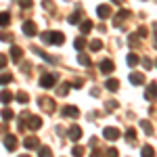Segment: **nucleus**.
I'll return each instance as SVG.
<instances>
[{
	"label": "nucleus",
	"mask_w": 157,
	"mask_h": 157,
	"mask_svg": "<svg viewBox=\"0 0 157 157\" xmlns=\"http://www.w3.org/2000/svg\"><path fill=\"white\" fill-rule=\"evenodd\" d=\"M40 38H42V42H44V44H52V32H42Z\"/></svg>",
	"instance_id": "nucleus-26"
},
{
	"label": "nucleus",
	"mask_w": 157,
	"mask_h": 157,
	"mask_svg": "<svg viewBox=\"0 0 157 157\" xmlns=\"http://www.w3.org/2000/svg\"><path fill=\"white\" fill-rule=\"evenodd\" d=\"M0 101H2L4 105H9V103L13 101V94L9 92V90H2V92H0Z\"/></svg>",
	"instance_id": "nucleus-20"
},
{
	"label": "nucleus",
	"mask_w": 157,
	"mask_h": 157,
	"mask_svg": "<svg viewBox=\"0 0 157 157\" xmlns=\"http://www.w3.org/2000/svg\"><path fill=\"white\" fill-rule=\"evenodd\" d=\"M126 138H128V140H134V138H136V130H134V128H128V130H126Z\"/></svg>",
	"instance_id": "nucleus-35"
},
{
	"label": "nucleus",
	"mask_w": 157,
	"mask_h": 157,
	"mask_svg": "<svg viewBox=\"0 0 157 157\" xmlns=\"http://www.w3.org/2000/svg\"><path fill=\"white\" fill-rule=\"evenodd\" d=\"M71 155H73V157H82V155H84V147L75 145V147L71 149Z\"/></svg>",
	"instance_id": "nucleus-32"
},
{
	"label": "nucleus",
	"mask_w": 157,
	"mask_h": 157,
	"mask_svg": "<svg viewBox=\"0 0 157 157\" xmlns=\"http://www.w3.org/2000/svg\"><path fill=\"white\" fill-rule=\"evenodd\" d=\"M140 128L145 130V134H153V126H151V121H149V120L140 121Z\"/></svg>",
	"instance_id": "nucleus-23"
},
{
	"label": "nucleus",
	"mask_w": 157,
	"mask_h": 157,
	"mask_svg": "<svg viewBox=\"0 0 157 157\" xmlns=\"http://www.w3.org/2000/svg\"><path fill=\"white\" fill-rule=\"evenodd\" d=\"M65 42V36L61 34V32H52V44H57V46H61Z\"/></svg>",
	"instance_id": "nucleus-18"
},
{
	"label": "nucleus",
	"mask_w": 157,
	"mask_h": 157,
	"mask_svg": "<svg viewBox=\"0 0 157 157\" xmlns=\"http://www.w3.org/2000/svg\"><path fill=\"white\" fill-rule=\"evenodd\" d=\"M101 48H103V42L101 40H90V50L92 52H98Z\"/></svg>",
	"instance_id": "nucleus-25"
},
{
	"label": "nucleus",
	"mask_w": 157,
	"mask_h": 157,
	"mask_svg": "<svg viewBox=\"0 0 157 157\" xmlns=\"http://www.w3.org/2000/svg\"><path fill=\"white\" fill-rule=\"evenodd\" d=\"M69 88H71V84H69V82H65V84H61V88H59V97H67V92H69Z\"/></svg>",
	"instance_id": "nucleus-28"
},
{
	"label": "nucleus",
	"mask_w": 157,
	"mask_h": 157,
	"mask_svg": "<svg viewBox=\"0 0 157 157\" xmlns=\"http://www.w3.org/2000/svg\"><path fill=\"white\" fill-rule=\"evenodd\" d=\"M25 120H27V128L29 130H40L42 128V117H38V115H27Z\"/></svg>",
	"instance_id": "nucleus-2"
},
{
	"label": "nucleus",
	"mask_w": 157,
	"mask_h": 157,
	"mask_svg": "<svg viewBox=\"0 0 157 157\" xmlns=\"http://www.w3.org/2000/svg\"><path fill=\"white\" fill-rule=\"evenodd\" d=\"M23 34H25V36H29V38L36 36V34H38V25L34 23V21H25V23H23Z\"/></svg>",
	"instance_id": "nucleus-5"
},
{
	"label": "nucleus",
	"mask_w": 157,
	"mask_h": 157,
	"mask_svg": "<svg viewBox=\"0 0 157 157\" xmlns=\"http://www.w3.org/2000/svg\"><path fill=\"white\" fill-rule=\"evenodd\" d=\"M78 63H80V65H90V57H88V55H84V52H80V55H78Z\"/></svg>",
	"instance_id": "nucleus-27"
},
{
	"label": "nucleus",
	"mask_w": 157,
	"mask_h": 157,
	"mask_svg": "<svg viewBox=\"0 0 157 157\" xmlns=\"http://www.w3.org/2000/svg\"><path fill=\"white\" fill-rule=\"evenodd\" d=\"M107 157H120V153H117V149H113V147H111V149L107 151Z\"/></svg>",
	"instance_id": "nucleus-39"
},
{
	"label": "nucleus",
	"mask_w": 157,
	"mask_h": 157,
	"mask_svg": "<svg viewBox=\"0 0 157 157\" xmlns=\"http://www.w3.org/2000/svg\"><path fill=\"white\" fill-rule=\"evenodd\" d=\"M19 157H29V155H27V153H23V155H19Z\"/></svg>",
	"instance_id": "nucleus-44"
},
{
	"label": "nucleus",
	"mask_w": 157,
	"mask_h": 157,
	"mask_svg": "<svg viewBox=\"0 0 157 157\" xmlns=\"http://www.w3.org/2000/svg\"><path fill=\"white\" fill-rule=\"evenodd\" d=\"M17 101H19V103H27V101H29V97H27V94H25V92H19V94H17Z\"/></svg>",
	"instance_id": "nucleus-37"
},
{
	"label": "nucleus",
	"mask_w": 157,
	"mask_h": 157,
	"mask_svg": "<svg viewBox=\"0 0 157 157\" xmlns=\"http://www.w3.org/2000/svg\"><path fill=\"white\" fill-rule=\"evenodd\" d=\"M55 82H57L55 73H42V78H40V86L42 88H50V86H55Z\"/></svg>",
	"instance_id": "nucleus-1"
},
{
	"label": "nucleus",
	"mask_w": 157,
	"mask_h": 157,
	"mask_svg": "<svg viewBox=\"0 0 157 157\" xmlns=\"http://www.w3.org/2000/svg\"><path fill=\"white\" fill-rule=\"evenodd\" d=\"M130 84L143 86V84H145V75H143V73H130Z\"/></svg>",
	"instance_id": "nucleus-12"
},
{
	"label": "nucleus",
	"mask_w": 157,
	"mask_h": 157,
	"mask_svg": "<svg viewBox=\"0 0 157 157\" xmlns=\"http://www.w3.org/2000/svg\"><path fill=\"white\" fill-rule=\"evenodd\" d=\"M140 63H143V67H145V69H151V67H153V61H151V59H147V57H145L143 61H140Z\"/></svg>",
	"instance_id": "nucleus-38"
},
{
	"label": "nucleus",
	"mask_w": 157,
	"mask_h": 157,
	"mask_svg": "<svg viewBox=\"0 0 157 157\" xmlns=\"http://www.w3.org/2000/svg\"><path fill=\"white\" fill-rule=\"evenodd\" d=\"M128 44L134 48V46L138 44V36H136V34H130V38H128Z\"/></svg>",
	"instance_id": "nucleus-34"
},
{
	"label": "nucleus",
	"mask_w": 157,
	"mask_h": 157,
	"mask_svg": "<svg viewBox=\"0 0 157 157\" xmlns=\"http://www.w3.org/2000/svg\"><path fill=\"white\" fill-rule=\"evenodd\" d=\"M38 157H52V151H50V147H42V149L38 151Z\"/></svg>",
	"instance_id": "nucleus-29"
},
{
	"label": "nucleus",
	"mask_w": 157,
	"mask_h": 157,
	"mask_svg": "<svg viewBox=\"0 0 157 157\" xmlns=\"http://www.w3.org/2000/svg\"><path fill=\"white\" fill-rule=\"evenodd\" d=\"M155 27H157V23H155Z\"/></svg>",
	"instance_id": "nucleus-46"
},
{
	"label": "nucleus",
	"mask_w": 157,
	"mask_h": 157,
	"mask_svg": "<svg viewBox=\"0 0 157 157\" xmlns=\"http://www.w3.org/2000/svg\"><path fill=\"white\" fill-rule=\"evenodd\" d=\"M61 113H63L65 117H78V115H80V109L75 107V105H65Z\"/></svg>",
	"instance_id": "nucleus-6"
},
{
	"label": "nucleus",
	"mask_w": 157,
	"mask_h": 157,
	"mask_svg": "<svg viewBox=\"0 0 157 157\" xmlns=\"http://www.w3.org/2000/svg\"><path fill=\"white\" fill-rule=\"evenodd\" d=\"M80 19H82V9L78 6V9H75V11L69 15V19H67V21H69L71 25H75V23H80Z\"/></svg>",
	"instance_id": "nucleus-13"
},
{
	"label": "nucleus",
	"mask_w": 157,
	"mask_h": 157,
	"mask_svg": "<svg viewBox=\"0 0 157 157\" xmlns=\"http://www.w3.org/2000/svg\"><path fill=\"white\" fill-rule=\"evenodd\" d=\"M97 15L101 17V19H107V17H111V6H107V4H101V6H97Z\"/></svg>",
	"instance_id": "nucleus-9"
},
{
	"label": "nucleus",
	"mask_w": 157,
	"mask_h": 157,
	"mask_svg": "<svg viewBox=\"0 0 157 157\" xmlns=\"http://www.w3.org/2000/svg\"><path fill=\"white\" fill-rule=\"evenodd\" d=\"M153 97H157V82H151V84L147 86V92H145L147 101H153Z\"/></svg>",
	"instance_id": "nucleus-8"
},
{
	"label": "nucleus",
	"mask_w": 157,
	"mask_h": 157,
	"mask_svg": "<svg viewBox=\"0 0 157 157\" xmlns=\"http://www.w3.org/2000/svg\"><path fill=\"white\" fill-rule=\"evenodd\" d=\"M147 34H149V29H147L145 25H140L138 32H136V36H138V38H147Z\"/></svg>",
	"instance_id": "nucleus-33"
},
{
	"label": "nucleus",
	"mask_w": 157,
	"mask_h": 157,
	"mask_svg": "<svg viewBox=\"0 0 157 157\" xmlns=\"http://www.w3.org/2000/svg\"><path fill=\"white\" fill-rule=\"evenodd\" d=\"M2 143H4V147H6L9 151H15V149H17V136H15V134H4V140H2Z\"/></svg>",
	"instance_id": "nucleus-4"
},
{
	"label": "nucleus",
	"mask_w": 157,
	"mask_h": 157,
	"mask_svg": "<svg viewBox=\"0 0 157 157\" xmlns=\"http://www.w3.org/2000/svg\"><path fill=\"white\" fill-rule=\"evenodd\" d=\"M128 17H130V11H126V9H124V11H120L115 17H113V21H115L117 27H121V21H124V19H128Z\"/></svg>",
	"instance_id": "nucleus-10"
},
{
	"label": "nucleus",
	"mask_w": 157,
	"mask_h": 157,
	"mask_svg": "<svg viewBox=\"0 0 157 157\" xmlns=\"http://www.w3.org/2000/svg\"><path fill=\"white\" fill-rule=\"evenodd\" d=\"M0 40H2V42H11V34H4V32H0Z\"/></svg>",
	"instance_id": "nucleus-41"
},
{
	"label": "nucleus",
	"mask_w": 157,
	"mask_h": 157,
	"mask_svg": "<svg viewBox=\"0 0 157 157\" xmlns=\"http://www.w3.org/2000/svg\"><path fill=\"white\" fill-rule=\"evenodd\" d=\"M73 88H82V86H84V82H82V80H73Z\"/></svg>",
	"instance_id": "nucleus-42"
},
{
	"label": "nucleus",
	"mask_w": 157,
	"mask_h": 157,
	"mask_svg": "<svg viewBox=\"0 0 157 157\" xmlns=\"http://www.w3.org/2000/svg\"><path fill=\"white\" fill-rule=\"evenodd\" d=\"M69 138H71V140H80V138H82V128H80V126H71V128H69Z\"/></svg>",
	"instance_id": "nucleus-14"
},
{
	"label": "nucleus",
	"mask_w": 157,
	"mask_h": 157,
	"mask_svg": "<svg viewBox=\"0 0 157 157\" xmlns=\"http://www.w3.org/2000/svg\"><path fill=\"white\" fill-rule=\"evenodd\" d=\"M126 63H128L130 67H134V65L138 63V55H136V52H130V55L126 57Z\"/></svg>",
	"instance_id": "nucleus-22"
},
{
	"label": "nucleus",
	"mask_w": 157,
	"mask_h": 157,
	"mask_svg": "<svg viewBox=\"0 0 157 157\" xmlns=\"http://www.w3.org/2000/svg\"><path fill=\"white\" fill-rule=\"evenodd\" d=\"M19 6H23V9H32V6H34V0H19Z\"/></svg>",
	"instance_id": "nucleus-36"
},
{
	"label": "nucleus",
	"mask_w": 157,
	"mask_h": 157,
	"mask_svg": "<svg viewBox=\"0 0 157 157\" xmlns=\"http://www.w3.org/2000/svg\"><path fill=\"white\" fill-rule=\"evenodd\" d=\"M23 145H25V149H38V138L36 136H27L23 140Z\"/></svg>",
	"instance_id": "nucleus-17"
},
{
	"label": "nucleus",
	"mask_w": 157,
	"mask_h": 157,
	"mask_svg": "<svg viewBox=\"0 0 157 157\" xmlns=\"http://www.w3.org/2000/svg\"><path fill=\"white\" fill-rule=\"evenodd\" d=\"M11 59L13 61H21L23 59V48H21V46H11Z\"/></svg>",
	"instance_id": "nucleus-11"
},
{
	"label": "nucleus",
	"mask_w": 157,
	"mask_h": 157,
	"mask_svg": "<svg viewBox=\"0 0 157 157\" xmlns=\"http://www.w3.org/2000/svg\"><path fill=\"white\" fill-rule=\"evenodd\" d=\"M11 23V15L9 13H0V27H6Z\"/></svg>",
	"instance_id": "nucleus-21"
},
{
	"label": "nucleus",
	"mask_w": 157,
	"mask_h": 157,
	"mask_svg": "<svg viewBox=\"0 0 157 157\" xmlns=\"http://www.w3.org/2000/svg\"><path fill=\"white\" fill-rule=\"evenodd\" d=\"M84 46H86V40H84V38H75V42H73V48H75V50H82Z\"/></svg>",
	"instance_id": "nucleus-31"
},
{
	"label": "nucleus",
	"mask_w": 157,
	"mask_h": 157,
	"mask_svg": "<svg viewBox=\"0 0 157 157\" xmlns=\"http://www.w3.org/2000/svg\"><path fill=\"white\" fill-rule=\"evenodd\" d=\"M6 63H9V59H6L4 55H0V69H4V67H6Z\"/></svg>",
	"instance_id": "nucleus-40"
},
{
	"label": "nucleus",
	"mask_w": 157,
	"mask_h": 157,
	"mask_svg": "<svg viewBox=\"0 0 157 157\" xmlns=\"http://www.w3.org/2000/svg\"><path fill=\"white\" fill-rule=\"evenodd\" d=\"M155 67H157V61H155Z\"/></svg>",
	"instance_id": "nucleus-45"
},
{
	"label": "nucleus",
	"mask_w": 157,
	"mask_h": 157,
	"mask_svg": "<svg viewBox=\"0 0 157 157\" xmlns=\"http://www.w3.org/2000/svg\"><path fill=\"white\" fill-rule=\"evenodd\" d=\"M0 117H2V120L4 121H9V120H13V111L9 107H4L2 109V111H0Z\"/></svg>",
	"instance_id": "nucleus-24"
},
{
	"label": "nucleus",
	"mask_w": 157,
	"mask_h": 157,
	"mask_svg": "<svg viewBox=\"0 0 157 157\" xmlns=\"http://www.w3.org/2000/svg\"><path fill=\"white\" fill-rule=\"evenodd\" d=\"M92 27H94L92 21H90V19H84V21L80 23V32H82V34H88V32H92Z\"/></svg>",
	"instance_id": "nucleus-16"
},
{
	"label": "nucleus",
	"mask_w": 157,
	"mask_h": 157,
	"mask_svg": "<svg viewBox=\"0 0 157 157\" xmlns=\"http://www.w3.org/2000/svg\"><path fill=\"white\" fill-rule=\"evenodd\" d=\"M103 136H105L107 140H117V138H120V130H117V128H113V126H109V128L103 130Z\"/></svg>",
	"instance_id": "nucleus-3"
},
{
	"label": "nucleus",
	"mask_w": 157,
	"mask_h": 157,
	"mask_svg": "<svg viewBox=\"0 0 157 157\" xmlns=\"http://www.w3.org/2000/svg\"><path fill=\"white\" fill-rule=\"evenodd\" d=\"M98 67H101V71H103V73H111L113 69H115V65H113V61H111V59H103Z\"/></svg>",
	"instance_id": "nucleus-7"
},
{
	"label": "nucleus",
	"mask_w": 157,
	"mask_h": 157,
	"mask_svg": "<svg viewBox=\"0 0 157 157\" xmlns=\"http://www.w3.org/2000/svg\"><path fill=\"white\" fill-rule=\"evenodd\" d=\"M105 88H107V90H111V92H115V90L120 88V82H117L115 78H109L107 82H105Z\"/></svg>",
	"instance_id": "nucleus-15"
},
{
	"label": "nucleus",
	"mask_w": 157,
	"mask_h": 157,
	"mask_svg": "<svg viewBox=\"0 0 157 157\" xmlns=\"http://www.w3.org/2000/svg\"><path fill=\"white\" fill-rule=\"evenodd\" d=\"M90 157H103V153H101V151H97V149H94V151H92V155Z\"/></svg>",
	"instance_id": "nucleus-43"
},
{
	"label": "nucleus",
	"mask_w": 157,
	"mask_h": 157,
	"mask_svg": "<svg viewBox=\"0 0 157 157\" xmlns=\"http://www.w3.org/2000/svg\"><path fill=\"white\" fill-rule=\"evenodd\" d=\"M11 82H13V75H11V73H2V75H0V86L11 84Z\"/></svg>",
	"instance_id": "nucleus-30"
},
{
	"label": "nucleus",
	"mask_w": 157,
	"mask_h": 157,
	"mask_svg": "<svg viewBox=\"0 0 157 157\" xmlns=\"http://www.w3.org/2000/svg\"><path fill=\"white\" fill-rule=\"evenodd\" d=\"M140 155H143V157H155V149H153L151 145H145V147H143V151H140Z\"/></svg>",
	"instance_id": "nucleus-19"
}]
</instances>
